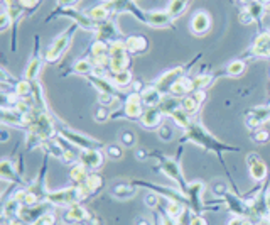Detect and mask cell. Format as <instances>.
<instances>
[{
	"mask_svg": "<svg viewBox=\"0 0 270 225\" xmlns=\"http://www.w3.org/2000/svg\"><path fill=\"white\" fill-rule=\"evenodd\" d=\"M181 142H193V144L200 146L204 151H211L218 156L220 163L225 166V161H223V152L225 151H230V152H240V148H235V146H228V144H223L220 139H216L214 136L208 132L202 125L200 124L198 120H193L191 125L184 130V136H182ZM226 169V166H225ZM228 171V169H226Z\"/></svg>",
	"mask_w": 270,
	"mask_h": 225,
	"instance_id": "obj_1",
	"label": "cell"
},
{
	"mask_svg": "<svg viewBox=\"0 0 270 225\" xmlns=\"http://www.w3.org/2000/svg\"><path fill=\"white\" fill-rule=\"evenodd\" d=\"M86 200H88V195L85 193V189L81 187H74V185L59 189H51L49 195H47V201L54 208H69Z\"/></svg>",
	"mask_w": 270,
	"mask_h": 225,
	"instance_id": "obj_2",
	"label": "cell"
},
{
	"mask_svg": "<svg viewBox=\"0 0 270 225\" xmlns=\"http://www.w3.org/2000/svg\"><path fill=\"white\" fill-rule=\"evenodd\" d=\"M152 157H157L159 159V166H156L154 169L162 171L166 176L169 178V180L174 181V185H176L177 189H181L182 193H186L189 181H186L184 173H182L181 164H179V159H177V157H168V156H164V154H161L157 151H152Z\"/></svg>",
	"mask_w": 270,
	"mask_h": 225,
	"instance_id": "obj_3",
	"label": "cell"
},
{
	"mask_svg": "<svg viewBox=\"0 0 270 225\" xmlns=\"http://www.w3.org/2000/svg\"><path fill=\"white\" fill-rule=\"evenodd\" d=\"M58 136H61L63 139H66L69 144L76 146V148H79L81 151H86V149H103L105 148V144H103L101 141L93 139V137L86 136V134L66 127L65 124H59V122H58Z\"/></svg>",
	"mask_w": 270,
	"mask_h": 225,
	"instance_id": "obj_4",
	"label": "cell"
},
{
	"mask_svg": "<svg viewBox=\"0 0 270 225\" xmlns=\"http://www.w3.org/2000/svg\"><path fill=\"white\" fill-rule=\"evenodd\" d=\"M145 107L142 104V97L137 92H130L125 95L124 105L118 110L112 112V118H127V120H140L142 113H144Z\"/></svg>",
	"mask_w": 270,
	"mask_h": 225,
	"instance_id": "obj_5",
	"label": "cell"
},
{
	"mask_svg": "<svg viewBox=\"0 0 270 225\" xmlns=\"http://www.w3.org/2000/svg\"><path fill=\"white\" fill-rule=\"evenodd\" d=\"M78 31V26L76 24H71L69 29H66L63 34H59L56 39H54L53 42H51V46L47 47V51L44 53V59L47 65H53V63H56L59 58L63 56V54L66 53V49L69 47L71 44V39H73V34Z\"/></svg>",
	"mask_w": 270,
	"mask_h": 225,
	"instance_id": "obj_6",
	"label": "cell"
},
{
	"mask_svg": "<svg viewBox=\"0 0 270 225\" xmlns=\"http://www.w3.org/2000/svg\"><path fill=\"white\" fill-rule=\"evenodd\" d=\"M204 191H206V183L201 180L191 181V183L188 185V189H186L184 195L188 196V208L193 213L202 215L204 212H208V203L202 200Z\"/></svg>",
	"mask_w": 270,
	"mask_h": 225,
	"instance_id": "obj_7",
	"label": "cell"
},
{
	"mask_svg": "<svg viewBox=\"0 0 270 225\" xmlns=\"http://www.w3.org/2000/svg\"><path fill=\"white\" fill-rule=\"evenodd\" d=\"M243 118H245V125L248 127L250 132L264 127L267 122H270V107L269 105L250 107L248 110L243 112Z\"/></svg>",
	"mask_w": 270,
	"mask_h": 225,
	"instance_id": "obj_8",
	"label": "cell"
},
{
	"mask_svg": "<svg viewBox=\"0 0 270 225\" xmlns=\"http://www.w3.org/2000/svg\"><path fill=\"white\" fill-rule=\"evenodd\" d=\"M56 210L49 201H44V203H37V205H29V207H22L21 212H19V217L17 219L21 220L22 224L26 225H35L46 213Z\"/></svg>",
	"mask_w": 270,
	"mask_h": 225,
	"instance_id": "obj_9",
	"label": "cell"
},
{
	"mask_svg": "<svg viewBox=\"0 0 270 225\" xmlns=\"http://www.w3.org/2000/svg\"><path fill=\"white\" fill-rule=\"evenodd\" d=\"M186 73H188V66L186 65L176 66V68H170L168 71H164L156 81H152V85L156 86L162 95H166V93L170 92V86L179 80V78L186 76Z\"/></svg>",
	"mask_w": 270,
	"mask_h": 225,
	"instance_id": "obj_10",
	"label": "cell"
},
{
	"mask_svg": "<svg viewBox=\"0 0 270 225\" xmlns=\"http://www.w3.org/2000/svg\"><path fill=\"white\" fill-rule=\"evenodd\" d=\"M247 166H248V171L250 176H252L253 181L257 183H265L269 178V166L264 159L259 156L257 152H248L247 154Z\"/></svg>",
	"mask_w": 270,
	"mask_h": 225,
	"instance_id": "obj_11",
	"label": "cell"
},
{
	"mask_svg": "<svg viewBox=\"0 0 270 225\" xmlns=\"http://www.w3.org/2000/svg\"><path fill=\"white\" fill-rule=\"evenodd\" d=\"M0 178H2V181L14 185V187H27V181L15 168V163L12 159H7V157H3L2 163H0Z\"/></svg>",
	"mask_w": 270,
	"mask_h": 225,
	"instance_id": "obj_12",
	"label": "cell"
},
{
	"mask_svg": "<svg viewBox=\"0 0 270 225\" xmlns=\"http://www.w3.org/2000/svg\"><path fill=\"white\" fill-rule=\"evenodd\" d=\"M44 63H46L44 54L39 53V41H37V38H35V53H34V56L29 59V63H27L26 71H24V78L29 81L39 80V75H41Z\"/></svg>",
	"mask_w": 270,
	"mask_h": 225,
	"instance_id": "obj_13",
	"label": "cell"
},
{
	"mask_svg": "<svg viewBox=\"0 0 270 225\" xmlns=\"http://www.w3.org/2000/svg\"><path fill=\"white\" fill-rule=\"evenodd\" d=\"M79 163L88 168L90 171H100L105 164V154L101 149H86L79 154Z\"/></svg>",
	"mask_w": 270,
	"mask_h": 225,
	"instance_id": "obj_14",
	"label": "cell"
},
{
	"mask_svg": "<svg viewBox=\"0 0 270 225\" xmlns=\"http://www.w3.org/2000/svg\"><path fill=\"white\" fill-rule=\"evenodd\" d=\"M91 213L86 210V207H83L81 203L73 205L69 208H65V213H63V224L66 225H76V224H85L86 220L90 219Z\"/></svg>",
	"mask_w": 270,
	"mask_h": 225,
	"instance_id": "obj_15",
	"label": "cell"
},
{
	"mask_svg": "<svg viewBox=\"0 0 270 225\" xmlns=\"http://www.w3.org/2000/svg\"><path fill=\"white\" fill-rule=\"evenodd\" d=\"M95 39H103L106 42H113V41H120L124 38V34L120 33L118 26L113 21H106L98 24V29L95 31Z\"/></svg>",
	"mask_w": 270,
	"mask_h": 225,
	"instance_id": "obj_16",
	"label": "cell"
},
{
	"mask_svg": "<svg viewBox=\"0 0 270 225\" xmlns=\"http://www.w3.org/2000/svg\"><path fill=\"white\" fill-rule=\"evenodd\" d=\"M250 54L262 59L270 58V31H264V33H260L253 39V44L250 47Z\"/></svg>",
	"mask_w": 270,
	"mask_h": 225,
	"instance_id": "obj_17",
	"label": "cell"
},
{
	"mask_svg": "<svg viewBox=\"0 0 270 225\" xmlns=\"http://www.w3.org/2000/svg\"><path fill=\"white\" fill-rule=\"evenodd\" d=\"M166 115L162 113V110L159 107H152V109H145L144 113H142L138 124L144 129H159L162 124H164Z\"/></svg>",
	"mask_w": 270,
	"mask_h": 225,
	"instance_id": "obj_18",
	"label": "cell"
},
{
	"mask_svg": "<svg viewBox=\"0 0 270 225\" xmlns=\"http://www.w3.org/2000/svg\"><path fill=\"white\" fill-rule=\"evenodd\" d=\"M191 33L194 36H202L206 34L209 29H211V15L208 14L206 10H198L196 14L191 17Z\"/></svg>",
	"mask_w": 270,
	"mask_h": 225,
	"instance_id": "obj_19",
	"label": "cell"
},
{
	"mask_svg": "<svg viewBox=\"0 0 270 225\" xmlns=\"http://www.w3.org/2000/svg\"><path fill=\"white\" fill-rule=\"evenodd\" d=\"M2 124L9 125V127H15V129H27V117L19 113L15 109H10V107H2Z\"/></svg>",
	"mask_w": 270,
	"mask_h": 225,
	"instance_id": "obj_20",
	"label": "cell"
},
{
	"mask_svg": "<svg viewBox=\"0 0 270 225\" xmlns=\"http://www.w3.org/2000/svg\"><path fill=\"white\" fill-rule=\"evenodd\" d=\"M81 188L85 189V193L88 195V198L91 196H97L98 193L105 188V176L100 175L98 171H91L88 178L85 180V183L81 185Z\"/></svg>",
	"mask_w": 270,
	"mask_h": 225,
	"instance_id": "obj_21",
	"label": "cell"
},
{
	"mask_svg": "<svg viewBox=\"0 0 270 225\" xmlns=\"http://www.w3.org/2000/svg\"><path fill=\"white\" fill-rule=\"evenodd\" d=\"M129 54H144L149 49V41L142 34H130L124 39Z\"/></svg>",
	"mask_w": 270,
	"mask_h": 225,
	"instance_id": "obj_22",
	"label": "cell"
},
{
	"mask_svg": "<svg viewBox=\"0 0 270 225\" xmlns=\"http://www.w3.org/2000/svg\"><path fill=\"white\" fill-rule=\"evenodd\" d=\"M137 195V187L130 181V183H115L112 188H110V196L115 200H130Z\"/></svg>",
	"mask_w": 270,
	"mask_h": 225,
	"instance_id": "obj_23",
	"label": "cell"
},
{
	"mask_svg": "<svg viewBox=\"0 0 270 225\" xmlns=\"http://www.w3.org/2000/svg\"><path fill=\"white\" fill-rule=\"evenodd\" d=\"M193 92H194L193 76H188V75H186V76L179 78V80L170 86L169 95H172V97H176V98H184V97H188V95H191Z\"/></svg>",
	"mask_w": 270,
	"mask_h": 225,
	"instance_id": "obj_24",
	"label": "cell"
},
{
	"mask_svg": "<svg viewBox=\"0 0 270 225\" xmlns=\"http://www.w3.org/2000/svg\"><path fill=\"white\" fill-rule=\"evenodd\" d=\"M140 97H142V104H144L145 109H152V107H159L162 102V98L166 97V95H162L156 86L150 83V85H147L144 90L140 92Z\"/></svg>",
	"mask_w": 270,
	"mask_h": 225,
	"instance_id": "obj_25",
	"label": "cell"
},
{
	"mask_svg": "<svg viewBox=\"0 0 270 225\" xmlns=\"http://www.w3.org/2000/svg\"><path fill=\"white\" fill-rule=\"evenodd\" d=\"M86 80L91 83V86H93L98 93H112V95L120 93V90L113 85V81L110 80V78H100V76H95V75H90V76H86Z\"/></svg>",
	"mask_w": 270,
	"mask_h": 225,
	"instance_id": "obj_26",
	"label": "cell"
},
{
	"mask_svg": "<svg viewBox=\"0 0 270 225\" xmlns=\"http://www.w3.org/2000/svg\"><path fill=\"white\" fill-rule=\"evenodd\" d=\"M21 208H22L21 201L12 198V196L5 198L3 200V203H2V220H15L19 217Z\"/></svg>",
	"mask_w": 270,
	"mask_h": 225,
	"instance_id": "obj_27",
	"label": "cell"
},
{
	"mask_svg": "<svg viewBox=\"0 0 270 225\" xmlns=\"http://www.w3.org/2000/svg\"><path fill=\"white\" fill-rule=\"evenodd\" d=\"M90 169L85 168L81 163H76L71 166L69 173H68V178H69V185H74V187H81L85 183V180L90 175Z\"/></svg>",
	"mask_w": 270,
	"mask_h": 225,
	"instance_id": "obj_28",
	"label": "cell"
},
{
	"mask_svg": "<svg viewBox=\"0 0 270 225\" xmlns=\"http://www.w3.org/2000/svg\"><path fill=\"white\" fill-rule=\"evenodd\" d=\"M86 14H88V17L93 22L101 24V22L110 21V15H112L113 12H112V9H110L108 3H101V5H97V7H93V9H90Z\"/></svg>",
	"mask_w": 270,
	"mask_h": 225,
	"instance_id": "obj_29",
	"label": "cell"
},
{
	"mask_svg": "<svg viewBox=\"0 0 270 225\" xmlns=\"http://www.w3.org/2000/svg\"><path fill=\"white\" fill-rule=\"evenodd\" d=\"M110 80L113 81V85L117 86L118 90H125V88H129V86L132 85L135 78H134L132 71L125 70V71H122V73L112 75V76H110Z\"/></svg>",
	"mask_w": 270,
	"mask_h": 225,
	"instance_id": "obj_30",
	"label": "cell"
},
{
	"mask_svg": "<svg viewBox=\"0 0 270 225\" xmlns=\"http://www.w3.org/2000/svg\"><path fill=\"white\" fill-rule=\"evenodd\" d=\"M12 92L17 95L19 98H33L34 83L26 80V78H22V80H19L17 83H15L14 88H12Z\"/></svg>",
	"mask_w": 270,
	"mask_h": 225,
	"instance_id": "obj_31",
	"label": "cell"
},
{
	"mask_svg": "<svg viewBox=\"0 0 270 225\" xmlns=\"http://www.w3.org/2000/svg\"><path fill=\"white\" fill-rule=\"evenodd\" d=\"M95 70V65L93 61L88 58H81L78 61H74L73 68H71L69 73H76V75H81V76H90Z\"/></svg>",
	"mask_w": 270,
	"mask_h": 225,
	"instance_id": "obj_32",
	"label": "cell"
},
{
	"mask_svg": "<svg viewBox=\"0 0 270 225\" xmlns=\"http://www.w3.org/2000/svg\"><path fill=\"white\" fill-rule=\"evenodd\" d=\"M110 51V42L103 41V39H93L90 46V59L93 58H101V56H108Z\"/></svg>",
	"mask_w": 270,
	"mask_h": 225,
	"instance_id": "obj_33",
	"label": "cell"
},
{
	"mask_svg": "<svg viewBox=\"0 0 270 225\" xmlns=\"http://www.w3.org/2000/svg\"><path fill=\"white\" fill-rule=\"evenodd\" d=\"M186 210H188V207L184 203H179V201H166L164 205V212L174 220H179L186 213Z\"/></svg>",
	"mask_w": 270,
	"mask_h": 225,
	"instance_id": "obj_34",
	"label": "cell"
},
{
	"mask_svg": "<svg viewBox=\"0 0 270 225\" xmlns=\"http://www.w3.org/2000/svg\"><path fill=\"white\" fill-rule=\"evenodd\" d=\"M159 109L162 110V113H164L166 117H169L172 112H176L177 109H181V98H176V97H172V95L164 97L161 102V105H159Z\"/></svg>",
	"mask_w": 270,
	"mask_h": 225,
	"instance_id": "obj_35",
	"label": "cell"
},
{
	"mask_svg": "<svg viewBox=\"0 0 270 225\" xmlns=\"http://www.w3.org/2000/svg\"><path fill=\"white\" fill-rule=\"evenodd\" d=\"M245 70H247V63H245V59H235V61L228 63V66L225 68L223 75L232 76V78H238L245 73Z\"/></svg>",
	"mask_w": 270,
	"mask_h": 225,
	"instance_id": "obj_36",
	"label": "cell"
},
{
	"mask_svg": "<svg viewBox=\"0 0 270 225\" xmlns=\"http://www.w3.org/2000/svg\"><path fill=\"white\" fill-rule=\"evenodd\" d=\"M214 80H216V75H211V73L196 75V76H193L194 90H208L214 83Z\"/></svg>",
	"mask_w": 270,
	"mask_h": 225,
	"instance_id": "obj_37",
	"label": "cell"
},
{
	"mask_svg": "<svg viewBox=\"0 0 270 225\" xmlns=\"http://www.w3.org/2000/svg\"><path fill=\"white\" fill-rule=\"evenodd\" d=\"M181 109L184 110L189 117H193V115H196V113L200 112L201 104L193 97V93H191V95H188V97L181 98Z\"/></svg>",
	"mask_w": 270,
	"mask_h": 225,
	"instance_id": "obj_38",
	"label": "cell"
},
{
	"mask_svg": "<svg viewBox=\"0 0 270 225\" xmlns=\"http://www.w3.org/2000/svg\"><path fill=\"white\" fill-rule=\"evenodd\" d=\"M189 2H191V0H170L169 5H168L169 15H170L172 19L181 17V15L186 12V9H188Z\"/></svg>",
	"mask_w": 270,
	"mask_h": 225,
	"instance_id": "obj_39",
	"label": "cell"
},
{
	"mask_svg": "<svg viewBox=\"0 0 270 225\" xmlns=\"http://www.w3.org/2000/svg\"><path fill=\"white\" fill-rule=\"evenodd\" d=\"M162 196L161 195H157V193H154V191H149L147 195L144 196V205L149 210H152V212H156L159 207H161V203H162Z\"/></svg>",
	"mask_w": 270,
	"mask_h": 225,
	"instance_id": "obj_40",
	"label": "cell"
},
{
	"mask_svg": "<svg viewBox=\"0 0 270 225\" xmlns=\"http://www.w3.org/2000/svg\"><path fill=\"white\" fill-rule=\"evenodd\" d=\"M250 139L253 142H257V144H267L270 141V130H267L265 127L252 130V132H250Z\"/></svg>",
	"mask_w": 270,
	"mask_h": 225,
	"instance_id": "obj_41",
	"label": "cell"
},
{
	"mask_svg": "<svg viewBox=\"0 0 270 225\" xmlns=\"http://www.w3.org/2000/svg\"><path fill=\"white\" fill-rule=\"evenodd\" d=\"M135 142H137V137H135V134L130 132V130H124V132L120 134V144L124 146V148H134Z\"/></svg>",
	"mask_w": 270,
	"mask_h": 225,
	"instance_id": "obj_42",
	"label": "cell"
},
{
	"mask_svg": "<svg viewBox=\"0 0 270 225\" xmlns=\"http://www.w3.org/2000/svg\"><path fill=\"white\" fill-rule=\"evenodd\" d=\"M105 152L110 159H122L124 156V151H122V146H117V144H110V146H105Z\"/></svg>",
	"mask_w": 270,
	"mask_h": 225,
	"instance_id": "obj_43",
	"label": "cell"
},
{
	"mask_svg": "<svg viewBox=\"0 0 270 225\" xmlns=\"http://www.w3.org/2000/svg\"><path fill=\"white\" fill-rule=\"evenodd\" d=\"M108 118H112V112H110L106 107L98 105V109L95 110V120H97V122H105V120H108Z\"/></svg>",
	"mask_w": 270,
	"mask_h": 225,
	"instance_id": "obj_44",
	"label": "cell"
},
{
	"mask_svg": "<svg viewBox=\"0 0 270 225\" xmlns=\"http://www.w3.org/2000/svg\"><path fill=\"white\" fill-rule=\"evenodd\" d=\"M238 21H240L241 24H245V26H248V24L255 22V17H253V15L247 10V7H243V9L240 10V14H238Z\"/></svg>",
	"mask_w": 270,
	"mask_h": 225,
	"instance_id": "obj_45",
	"label": "cell"
},
{
	"mask_svg": "<svg viewBox=\"0 0 270 225\" xmlns=\"http://www.w3.org/2000/svg\"><path fill=\"white\" fill-rule=\"evenodd\" d=\"M157 134H159V137H161L162 141H170L174 137L172 129H170L169 125H166V124H162L161 127L157 129Z\"/></svg>",
	"mask_w": 270,
	"mask_h": 225,
	"instance_id": "obj_46",
	"label": "cell"
},
{
	"mask_svg": "<svg viewBox=\"0 0 270 225\" xmlns=\"http://www.w3.org/2000/svg\"><path fill=\"white\" fill-rule=\"evenodd\" d=\"M56 222H58V217H56V213H54V210H53V212L46 213V215L42 217V219L39 220V222L35 224V225H56Z\"/></svg>",
	"mask_w": 270,
	"mask_h": 225,
	"instance_id": "obj_47",
	"label": "cell"
},
{
	"mask_svg": "<svg viewBox=\"0 0 270 225\" xmlns=\"http://www.w3.org/2000/svg\"><path fill=\"white\" fill-rule=\"evenodd\" d=\"M211 191H213L214 196H218V198H223V196L230 191V189H228V187H226L225 183H218V185H213Z\"/></svg>",
	"mask_w": 270,
	"mask_h": 225,
	"instance_id": "obj_48",
	"label": "cell"
},
{
	"mask_svg": "<svg viewBox=\"0 0 270 225\" xmlns=\"http://www.w3.org/2000/svg\"><path fill=\"white\" fill-rule=\"evenodd\" d=\"M10 24H14L12 22V19H10V15L7 14V12H2V15H0V31H7L10 27Z\"/></svg>",
	"mask_w": 270,
	"mask_h": 225,
	"instance_id": "obj_49",
	"label": "cell"
},
{
	"mask_svg": "<svg viewBox=\"0 0 270 225\" xmlns=\"http://www.w3.org/2000/svg\"><path fill=\"white\" fill-rule=\"evenodd\" d=\"M83 225H105V220H103V217H100L98 213H91L90 219Z\"/></svg>",
	"mask_w": 270,
	"mask_h": 225,
	"instance_id": "obj_50",
	"label": "cell"
},
{
	"mask_svg": "<svg viewBox=\"0 0 270 225\" xmlns=\"http://www.w3.org/2000/svg\"><path fill=\"white\" fill-rule=\"evenodd\" d=\"M81 0H56L58 9H69V7H76Z\"/></svg>",
	"mask_w": 270,
	"mask_h": 225,
	"instance_id": "obj_51",
	"label": "cell"
},
{
	"mask_svg": "<svg viewBox=\"0 0 270 225\" xmlns=\"http://www.w3.org/2000/svg\"><path fill=\"white\" fill-rule=\"evenodd\" d=\"M189 225H208V220L202 215H198V213H193L191 219H189Z\"/></svg>",
	"mask_w": 270,
	"mask_h": 225,
	"instance_id": "obj_52",
	"label": "cell"
},
{
	"mask_svg": "<svg viewBox=\"0 0 270 225\" xmlns=\"http://www.w3.org/2000/svg\"><path fill=\"white\" fill-rule=\"evenodd\" d=\"M135 157H137L138 161H145V159H150V157H152V152L147 151V149H137Z\"/></svg>",
	"mask_w": 270,
	"mask_h": 225,
	"instance_id": "obj_53",
	"label": "cell"
},
{
	"mask_svg": "<svg viewBox=\"0 0 270 225\" xmlns=\"http://www.w3.org/2000/svg\"><path fill=\"white\" fill-rule=\"evenodd\" d=\"M145 86H147V85H145L144 81L140 80V78H135V80H134V83H132V92H137V93H140L142 90L145 88Z\"/></svg>",
	"mask_w": 270,
	"mask_h": 225,
	"instance_id": "obj_54",
	"label": "cell"
},
{
	"mask_svg": "<svg viewBox=\"0 0 270 225\" xmlns=\"http://www.w3.org/2000/svg\"><path fill=\"white\" fill-rule=\"evenodd\" d=\"M135 225H156V220H150L149 217H137Z\"/></svg>",
	"mask_w": 270,
	"mask_h": 225,
	"instance_id": "obj_55",
	"label": "cell"
},
{
	"mask_svg": "<svg viewBox=\"0 0 270 225\" xmlns=\"http://www.w3.org/2000/svg\"><path fill=\"white\" fill-rule=\"evenodd\" d=\"M264 200H265V207H267V212L270 213V187L265 188L264 191Z\"/></svg>",
	"mask_w": 270,
	"mask_h": 225,
	"instance_id": "obj_56",
	"label": "cell"
},
{
	"mask_svg": "<svg viewBox=\"0 0 270 225\" xmlns=\"http://www.w3.org/2000/svg\"><path fill=\"white\" fill-rule=\"evenodd\" d=\"M238 2H240L243 7H247V5H250V3H253V2H255V0H238Z\"/></svg>",
	"mask_w": 270,
	"mask_h": 225,
	"instance_id": "obj_57",
	"label": "cell"
},
{
	"mask_svg": "<svg viewBox=\"0 0 270 225\" xmlns=\"http://www.w3.org/2000/svg\"><path fill=\"white\" fill-rule=\"evenodd\" d=\"M255 2H259V3H262L264 7H267V5H270V0H255Z\"/></svg>",
	"mask_w": 270,
	"mask_h": 225,
	"instance_id": "obj_58",
	"label": "cell"
},
{
	"mask_svg": "<svg viewBox=\"0 0 270 225\" xmlns=\"http://www.w3.org/2000/svg\"><path fill=\"white\" fill-rule=\"evenodd\" d=\"M7 139H9V132H7V130H3V134H2V142H5Z\"/></svg>",
	"mask_w": 270,
	"mask_h": 225,
	"instance_id": "obj_59",
	"label": "cell"
},
{
	"mask_svg": "<svg viewBox=\"0 0 270 225\" xmlns=\"http://www.w3.org/2000/svg\"><path fill=\"white\" fill-rule=\"evenodd\" d=\"M154 220H156V219H154ZM156 225H161V224H159V222H157V220H156Z\"/></svg>",
	"mask_w": 270,
	"mask_h": 225,
	"instance_id": "obj_60",
	"label": "cell"
},
{
	"mask_svg": "<svg viewBox=\"0 0 270 225\" xmlns=\"http://www.w3.org/2000/svg\"><path fill=\"white\" fill-rule=\"evenodd\" d=\"M63 225H66V224H63Z\"/></svg>",
	"mask_w": 270,
	"mask_h": 225,
	"instance_id": "obj_61",
	"label": "cell"
}]
</instances>
